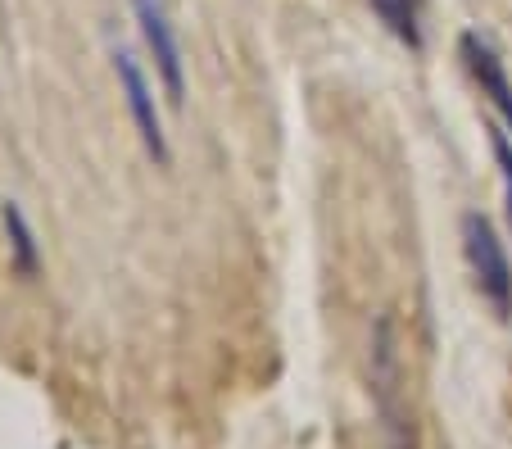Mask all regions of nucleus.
Listing matches in <instances>:
<instances>
[{
	"label": "nucleus",
	"mask_w": 512,
	"mask_h": 449,
	"mask_svg": "<svg viewBox=\"0 0 512 449\" xmlns=\"http://www.w3.org/2000/svg\"><path fill=\"white\" fill-rule=\"evenodd\" d=\"M463 254L467 268L476 277V291L499 318L512 313V259L503 236L494 232V223L485 214H463Z\"/></svg>",
	"instance_id": "obj_1"
},
{
	"label": "nucleus",
	"mask_w": 512,
	"mask_h": 449,
	"mask_svg": "<svg viewBox=\"0 0 512 449\" xmlns=\"http://www.w3.org/2000/svg\"><path fill=\"white\" fill-rule=\"evenodd\" d=\"M109 59H114L118 91H123V100H127V114H132V127H136V137H141L145 155L164 168L168 159H173V150H168V132H164V118H159L155 82L145 78L141 59H136L127 46H114V50H109Z\"/></svg>",
	"instance_id": "obj_2"
},
{
	"label": "nucleus",
	"mask_w": 512,
	"mask_h": 449,
	"mask_svg": "<svg viewBox=\"0 0 512 449\" xmlns=\"http://www.w3.org/2000/svg\"><path fill=\"white\" fill-rule=\"evenodd\" d=\"M136 28H141V41L155 59V73L168 91V105H182L186 100V59H182V41H177L173 14H168L164 0H132Z\"/></svg>",
	"instance_id": "obj_3"
},
{
	"label": "nucleus",
	"mask_w": 512,
	"mask_h": 449,
	"mask_svg": "<svg viewBox=\"0 0 512 449\" xmlns=\"http://www.w3.org/2000/svg\"><path fill=\"white\" fill-rule=\"evenodd\" d=\"M458 59H463V69L472 73L476 87H481V96L490 100V109L503 118V127L512 132V78H508L503 55L494 50V41L481 37V32H463V37H458Z\"/></svg>",
	"instance_id": "obj_4"
},
{
	"label": "nucleus",
	"mask_w": 512,
	"mask_h": 449,
	"mask_svg": "<svg viewBox=\"0 0 512 449\" xmlns=\"http://www.w3.org/2000/svg\"><path fill=\"white\" fill-rule=\"evenodd\" d=\"M0 227H5V241H10L14 273L37 277L41 273V241H37V232H32V223H28L19 200H0Z\"/></svg>",
	"instance_id": "obj_5"
},
{
	"label": "nucleus",
	"mask_w": 512,
	"mask_h": 449,
	"mask_svg": "<svg viewBox=\"0 0 512 449\" xmlns=\"http://www.w3.org/2000/svg\"><path fill=\"white\" fill-rule=\"evenodd\" d=\"M372 14L381 19V28L395 41H404L408 50L426 46V28H422V0H368Z\"/></svg>",
	"instance_id": "obj_6"
},
{
	"label": "nucleus",
	"mask_w": 512,
	"mask_h": 449,
	"mask_svg": "<svg viewBox=\"0 0 512 449\" xmlns=\"http://www.w3.org/2000/svg\"><path fill=\"white\" fill-rule=\"evenodd\" d=\"M490 155L499 164V182H503V214H508V227H512V141L503 127H490Z\"/></svg>",
	"instance_id": "obj_7"
}]
</instances>
